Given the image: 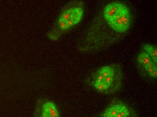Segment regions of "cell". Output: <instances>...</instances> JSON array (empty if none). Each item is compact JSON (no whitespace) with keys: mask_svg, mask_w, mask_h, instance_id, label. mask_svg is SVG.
<instances>
[{"mask_svg":"<svg viewBox=\"0 0 157 117\" xmlns=\"http://www.w3.org/2000/svg\"><path fill=\"white\" fill-rule=\"evenodd\" d=\"M146 76L150 79H156L157 78V64L152 63L142 69Z\"/></svg>","mask_w":157,"mask_h":117,"instance_id":"ba28073f","label":"cell"},{"mask_svg":"<svg viewBox=\"0 0 157 117\" xmlns=\"http://www.w3.org/2000/svg\"><path fill=\"white\" fill-rule=\"evenodd\" d=\"M143 49L149 55L152 60L157 64V48L156 46L150 43H146L142 46Z\"/></svg>","mask_w":157,"mask_h":117,"instance_id":"52a82bcc","label":"cell"},{"mask_svg":"<svg viewBox=\"0 0 157 117\" xmlns=\"http://www.w3.org/2000/svg\"><path fill=\"white\" fill-rule=\"evenodd\" d=\"M123 79L122 68L119 64H111L98 68L91 74L86 82L97 92L111 95L120 90Z\"/></svg>","mask_w":157,"mask_h":117,"instance_id":"3957f363","label":"cell"},{"mask_svg":"<svg viewBox=\"0 0 157 117\" xmlns=\"http://www.w3.org/2000/svg\"><path fill=\"white\" fill-rule=\"evenodd\" d=\"M34 116L59 117L60 113L56 104L52 101L46 98H40L36 104Z\"/></svg>","mask_w":157,"mask_h":117,"instance_id":"5b68a950","label":"cell"},{"mask_svg":"<svg viewBox=\"0 0 157 117\" xmlns=\"http://www.w3.org/2000/svg\"><path fill=\"white\" fill-rule=\"evenodd\" d=\"M102 117H133L132 109L126 104L120 101H112L99 115Z\"/></svg>","mask_w":157,"mask_h":117,"instance_id":"277c9868","label":"cell"},{"mask_svg":"<svg viewBox=\"0 0 157 117\" xmlns=\"http://www.w3.org/2000/svg\"><path fill=\"white\" fill-rule=\"evenodd\" d=\"M86 6L81 0H72L61 9L48 34L49 39L56 41L79 24L85 15Z\"/></svg>","mask_w":157,"mask_h":117,"instance_id":"7a4b0ae2","label":"cell"},{"mask_svg":"<svg viewBox=\"0 0 157 117\" xmlns=\"http://www.w3.org/2000/svg\"><path fill=\"white\" fill-rule=\"evenodd\" d=\"M122 5L123 2L113 1L102 6L80 38L79 50L88 52L104 50L126 35L131 27Z\"/></svg>","mask_w":157,"mask_h":117,"instance_id":"6da1fadb","label":"cell"},{"mask_svg":"<svg viewBox=\"0 0 157 117\" xmlns=\"http://www.w3.org/2000/svg\"><path fill=\"white\" fill-rule=\"evenodd\" d=\"M137 60L138 64L141 68V70L150 64L154 62L149 55L143 49H142L138 55Z\"/></svg>","mask_w":157,"mask_h":117,"instance_id":"8992f818","label":"cell"}]
</instances>
